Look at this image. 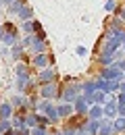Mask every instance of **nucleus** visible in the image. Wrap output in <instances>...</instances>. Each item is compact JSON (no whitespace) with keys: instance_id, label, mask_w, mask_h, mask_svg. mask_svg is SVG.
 I'll list each match as a JSON object with an SVG mask.
<instances>
[{"instance_id":"b1692460","label":"nucleus","mask_w":125,"mask_h":135,"mask_svg":"<svg viewBox=\"0 0 125 135\" xmlns=\"http://www.w3.org/2000/svg\"><path fill=\"white\" fill-rule=\"evenodd\" d=\"M104 104H108L107 106V114H115V106H113L115 102H104Z\"/></svg>"},{"instance_id":"a878e982","label":"nucleus","mask_w":125,"mask_h":135,"mask_svg":"<svg viewBox=\"0 0 125 135\" xmlns=\"http://www.w3.org/2000/svg\"><path fill=\"white\" fill-rule=\"evenodd\" d=\"M15 0H0V6H8V4H13Z\"/></svg>"},{"instance_id":"cd10ccee","label":"nucleus","mask_w":125,"mask_h":135,"mask_svg":"<svg viewBox=\"0 0 125 135\" xmlns=\"http://www.w3.org/2000/svg\"><path fill=\"white\" fill-rule=\"evenodd\" d=\"M121 46H123V52H125V40H123V44H121Z\"/></svg>"},{"instance_id":"6e6552de","label":"nucleus","mask_w":125,"mask_h":135,"mask_svg":"<svg viewBox=\"0 0 125 135\" xmlns=\"http://www.w3.org/2000/svg\"><path fill=\"white\" fill-rule=\"evenodd\" d=\"M46 40H40L36 33H34V42H31V46H29V50H31V54H38V52H48L46 50Z\"/></svg>"},{"instance_id":"f8f14e48","label":"nucleus","mask_w":125,"mask_h":135,"mask_svg":"<svg viewBox=\"0 0 125 135\" xmlns=\"http://www.w3.org/2000/svg\"><path fill=\"white\" fill-rule=\"evenodd\" d=\"M11 104H13L15 110H23L25 112V94H15L11 98Z\"/></svg>"},{"instance_id":"423d86ee","label":"nucleus","mask_w":125,"mask_h":135,"mask_svg":"<svg viewBox=\"0 0 125 135\" xmlns=\"http://www.w3.org/2000/svg\"><path fill=\"white\" fill-rule=\"evenodd\" d=\"M8 52H11V58L15 60V62H27V54H25V48L21 46V44H13L11 48H8Z\"/></svg>"},{"instance_id":"f3484780","label":"nucleus","mask_w":125,"mask_h":135,"mask_svg":"<svg viewBox=\"0 0 125 135\" xmlns=\"http://www.w3.org/2000/svg\"><path fill=\"white\" fill-rule=\"evenodd\" d=\"M98 135H113V127H110V125H104V123H102V120H100V127H98Z\"/></svg>"},{"instance_id":"5701e85b","label":"nucleus","mask_w":125,"mask_h":135,"mask_svg":"<svg viewBox=\"0 0 125 135\" xmlns=\"http://www.w3.org/2000/svg\"><path fill=\"white\" fill-rule=\"evenodd\" d=\"M75 52H77V56H81V58H84V56H88V48H84V46H77Z\"/></svg>"},{"instance_id":"f257e3e1","label":"nucleus","mask_w":125,"mask_h":135,"mask_svg":"<svg viewBox=\"0 0 125 135\" xmlns=\"http://www.w3.org/2000/svg\"><path fill=\"white\" fill-rule=\"evenodd\" d=\"M19 40H21V33H19V27L15 23H11V21L0 23V42H2V46L11 48L13 44H17Z\"/></svg>"},{"instance_id":"f03ea898","label":"nucleus","mask_w":125,"mask_h":135,"mask_svg":"<svg viewBox=\"0 0 125 135\" xmlns=\"http://www.w3.org/2000/svg\"><path fill=\"white\" fill-rule=\"evenodd\" d=\"M61 85L56 83V81H52V83H44L40 85V89H38V94H40V98L42 100H56V98H61Z\"/></svg>"},{"instance_id":"4468645a","label":"nucleus","mask_w":125,"mask_h":135,"mask_svg":"<svg viewBox=\"0 0 125 135\" xmlns=\"http://www.w3.org/2000/svg\"><path fill=\"white\" fill-rule=\"evenodd\" d=\"M25 4H27V0H15V2H13V4H8L6 8H8V13H11V15H15V17H17V13L25 6Z\"/></svg>"},{"instance_id":"393cba45","label":"nucleus","mask_w":125,"mask_h":135,"mask_svg":"<svg viewBox=\"0 0 125 135\" xmlns=\"http://www.w3.org/2000/svg\"><path fill=\"white\" fill-rule=\"evenodd\" d=\"M117 15H119V19L125 23V6H123V8H117Z\"/></svg>"},{"instance_id":"dca6fc26","label":"nucleus","mask_w":125,"mask_h":135,"mask_svg":"<svg viewBox=\"0 0 125 135\" xmlns=\"http://www.w3.org/2000/svg\"><path fill=\"white\" fill-rule=\"evenodd\" d=\"M88 112H90V120H98V118H100V114H102V108H100V106H96V104H94V106H92V108H90Z\"/></svg>"},{"instance_id":"2eb2a0df","label":"nucleus","mask_w":125,"mask_h":135,"mask_svg":"<svg viewBox=\"0 0 125 135\" xmlns=\"http://www.w3.org/2000/svg\"><path fill=\"white\" fill-rule=\"evenodd\" d=\"M25 127H29V129L38 127V112H27L25 114Z\"/></svg>"},{"instance_id":"a211bd4d","label":"nucleus","mask_w":125,"mask_h":135,"mask_svg":"<svg viewBox=\"0 0 125 135\" xmlns=\"http://www.w3.org/2000/svg\"><path fill=\"white\" fill-rule=\"evenodd\" d=\"M21 31L23 33H34V19L31 21H23L21 23Z\"/></svg>"},{"instance_id":"9b49d317","label":"nucleus","mask_w":125,"mask_h":135,"mask_svg":"<svg viewBox=\"0 0 125 135\" xmlns=\"http://www.w3.org/2000/svg\"><path fill=\"white\" fill-rule=\"evenodd\" d=\"M31 67H29V62H17V67H15V73H17V77H31Z\"/></svg>"},{"instance_id":"0eeeda50","label":"nucleus","mask_w":125,"mask_h":135,"mask_svg":"<svg viewBox=\"0 0 125 135\" xmlns=\"http://www.w3.org/2000/svg\"><path fill=\"white\" fill-rule=\"evenodd\" d=\"M73 102H75L73 110H75L77 114H84V112H88V104H90V100L86 98V96H81V94H79V96H77Z\"/></svg>"},{"instance_id":"bb28decb","label":"nucleus","mask_w":125,"mask_h":135,"mask_svg":"<svg viewBox=\"0 0 125 135\" xmlns=\"http://www.w3.org/2000/svg\"><path fill=\"white\" fill-rule=\"evenodd\" d=\"M119 89H121V94H125V81H123V83H119Z\"/></svg>"},{"instance_id":"20e7f679","label":"nucleus","mask_w":125,"mask_h":135,"mask_svg":"<svg viewBox=\"0 0 125 135\" xmlns=\"http://www.w3.org/2000/svg\"><path fill=\"white\" fill-rule=\"evenodd\" d=\"M79 94H81V83H71V85H67V87L61 89V100L67 102V104H71Z\"/></svg>"},{"instance_id":"aec40b11","label":"nucleus","mask_w":125,"mask_h":135,"mask_svg":"<svg viewBox=\"0 0 125 135\" xmlns=\"http://www.w3.org/2000/svg\"><path fill=\"white\" fill-rule=\"evenodd\" d=\"M31 135H50V133H48V129H46V127H40V125H38V127L31 129Z\"/></svg>"},{"instance_id":"ddd939ff","label":"nucleus","mask_w":125,"mask_h":135,"mask_svg":"<svg viewBox=\"0 0 125 135\" xmlns=\"http://www.w3.org/2000/svg\"><path fill=\"white\" fill-rule=\"evenodd\" d=\"M13 112H15V108L11 102H0V118H11Z\"/></svg>"},{"instance_id":"412c9836","label":"nucleus","mask_w":125,"mask_h":135,"mask_svg":"<svg viewBox=\"0 0 125 135\" xmlns=\"http://www.w3.org/2000/svg\"><path fill=\"white\" fill-rule=\"evenodd\" d=\"M104 8H107V13H117V8H119V6H117V2H115V0H108L107 4H104Z\"/></svg>"},{"instance_id":"7ed1b4c3","label":"nucleus","mask_w":125,"mask_h":135,"mask_svg":"<svg viewBox=\"0 0 125 135\" xmlns=\"http://www.w3.org/2000/svg\"><path fill=\"white\" fill-rule=\"evenodd\" d=\"M29 67L36 69H46V67H54V58L50 52H38L29 58Z\"/></svg>"},{"instance_id":"1a4fd4ad","label":"nucleus","mask_w":125,"mask_h":135,"mask_svg":"<svg viewBox=\"0 0 125 135\" xmlns=\"http://www.w3.org/2000/svg\"><path fill=\"white\" fill-rule=\"evenodd\" d=\"M56 112H58V118L63 120V118H67L69 114H73L75 110H73V106H71V104L63 102V104H56Z\"/></svg>"},{"instance_id":"c85d7f7f","label":"nucleus","mask_w":125,"mask_h":135,"mask_svg":"<svg viewBox=\"0 0 125 135\" xmlns=\"http://www.w3.org/2000/svg\"><path fill=\"white\" fill-rule=\"evenodd\" d=\"M0 21H2V8H0Z\"/></svg>"},{"instance_id":"39448f33","label":"nucleus","mask_w":125,"mask_h":135,"mask_svg":"<svg viewBox=\"0 0 125 135\" xmlns=\"http://www.w3.org/2000/svg\"><path fill=\"white\" fill-rule=\"evenodd\" d=\"M52 81H56V67H46V69H42V71L38 73V79H36L38 85L52 83Z\"/></svg>"},{"instance_id":"9d476101","label":"nucleus","mask_w":125,"mask_h":135,"mask_svg":"<svg viewBox=\"0 0 125 135\" xmlns=\"http://www.w3.org/2000/svg\"><path fill=\"white\" fill-rule=\"evenodd\" d=\"M17 19L21 23H23V21H31V19H34V8H31L29 4H25V6L17 13Z\"/></svg>"},{"instance_id":"4be33fe9","label":"nucleus","mask_w":125,"mask_h":135,"mask_svg":"<svg viewBox=\"0 0 125 135\" xmlns=\"http://www.w3.org/2000/svg\"><path fill=\"white\" fill-rule=\"evenodd\" d=\"M15 135H31V129H29V127H21V129H15Z\"/></svg>"},{"instance_id":"6ab92c4d","label":"nucleus","mask_w":125,"mask_h":135,"mask_svg":"<svg viewBox=\"0 0 125 135\" xmlns=\"http://www.w3.org/2000/svg\"><path fill=\"white\" fill-rule=\"evenodd\" d=\"M113 131H125V118H117V120H115Z\"/></svg>"}]
</instances>
